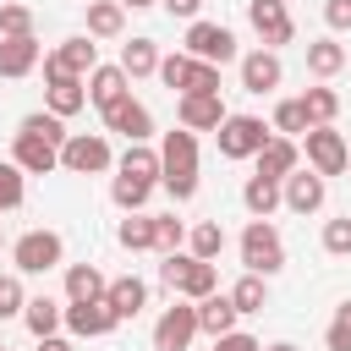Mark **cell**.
Returning a JSON list of instances; mask_svg holds the SVG:
<instances>
[{"instance_id":"cell-1","label":"cell","mask_w":351,"mask_h":351,"mask_svg":"<svg viewBox=\"0 0 351 351\" xmlns=\"http://www.w3.org/2000/svg\"><path fill=\"white\" fill-rule=\"evenodd\" d=\"M159 159H165V192L176 197V203H186L192 192H197V132H186V126H176V132H165V143H159Z\"/></svg>"},{"instance_id":"cell-2","label":"cell","mask_w":351,"mask_h":351,"mask_svg":"<svg viewBox=\"0 0 351 351\" xmlns=\"http://www.w3.org/2000/svg\"><path fill=\"white\" fill-rule=\"evenodd\" d=\"M241 263H247V274H263V280L285 269V241H280V230L269 219H252L241 230Z\"/></svg>"},{"instance_id":"cell-3","label":"cell","mask_w":351,"mask_h":351,"mask_svg":"<svg viewBox=\"0 0 351 351\" xmlns=\"http://www.w3.org/2000/svg\"><path fill=\"white\" fill-rule=\"evenodd\" d=\"M214 137H219V154H225V159H258V154L269 148L274 126H263L258 115H225V126H219Z\"/></svg>"},{"instance_id":"cell-4","label":"cell","mask_w":351,"mask_h":351,"mask_svg":"<svg viewBox=\"0 0 351 351\" xmlns=\"http://www.w3.org/2000/svg\"><path fill=\"white\" fill-rule=\"evenodd\" d=\"M186 55L203 66H230L236 60V33L225 22H192L186 27Z\"/></svg>"},{"instance_id":"cell-5","label":"cell","mask_w":351,"mask_h":351,"mask_svg":"<svg viewBox=\"0 0 351 351\" xmlns=\"http://www.w3.org/2000/svg\"><path fill=\"white\" fill-rule=\"evenodd\" d=\"M93 66H99V44H93L88 33H77V38H66L55 55H44V82H60V77H82V82H88Z\"/></svg>"},{"instance_id":"cell-6","label":"cell","mask_w":351,"mask_h":351,"mask_svg":"<svg viewBox=\"0 0 351 351\" xmlns=\"http://www.w3.org/2000/svg\"><path fill=\"white\" fill-rule=\"evenodd\" d=\"M60 170H71V176H99V170H110V143H104L99 132H71L66 148H60Z\"/></svg>"},{"instance_id":"cell-7","label":"cell","mask_w":351,"mask_h":351,"mask_svg":"<svg viewBox=\"0 0 351 351\" xmlns=\"http://www.w3.org/2000/svg\"><path fill=\"white\" fill-rule=\"evenodd\" d=\"M60 252H66V241H60L55 230H27V236L11 247L16 274H49V269L60 263Z\"/></svg>"},{"instance_id":"cell-8","label":"cell","mask_w":351,"mask_h":351,"mask_svg":"<svg viewBox=\"0 0 351 351\" xmlns=\"http://www.w3.org/2000/svg\"><path fill=\"white\" fill-rule=\"evenodd\" d=\"M247 22H252V33L263 38V49H280V44L296 38V22H291L285 0H247Z\"/></svg>"},{"instance_id":"cell-9","label":"cell","mask_w":351,"mask_h":351,"mask_svg":"<svg viewBox=\"0 0 351 351\" xmlns=\"http://www.w3.org/2000/svg\"><path fill=\"white\" fill-rule=\"evenodd\" d=\"M302 143H307V165H313L324 181H329V176H340V170L351 165V148H346V137H340L335 126H313Z\"/></svg>"},{"instance_id":"cell-10","label":"cell","mask_w":351,"mask_h":351,"mask_svg":"<svg viewBox=\"0 0 351 351\" xmlns=\"http://www.w3.org/2000/svg\"><path fill=\"white\" fill-rule=\"evenodd\" d=\"M192 335H197V302H176L154 324V351H186Z\"/></svg>"},{"instance_id":"cell-11","label":"cell","mask_w":351,"mask_h":351,"mask_svg":"<svg viewBox=\"0 0 351 351\" xmlns=\"http://www.w3.org/2000/svg\"><path fill=\"white\" fill-rule=\"evenodd\" d=\"M11 165H16L22 176H49V170H60V148H55L49 137H38V132H22V126H16Z\"/></svg>"},{"instance_id":"cell-12","label":"cell","mask_w":351,"mask_h":351,"mask_svg":"<svg viewBox=\"0 0 351 351\" xmlns=\"http://www.w3.org/2000/svg\"><path fill=\"white\" fill-rule=\"evenodd\" d=\"M280 192H285V208H291V214H318L324 197H329V181H324L318 170H291V176L280 181Z\"/></svg>"},{"instance_id":"cell-13","label":"cell","mask_w":351,"mask_h":351,"mask_svg":"<svg viewBox=\"0 0 351 351\" xmlns=\"http://www.w3.org/2000/svg\"><path fill=\"white\" fill-rule=\"evenodd\" d=\"M176 115L186 132H219L225 126V99L219 93H181L176 99Z\"/></svg>"},{"instance_id":"cell-14","label":"cell","mask_w":351,"mask_h":351,"mask_svg":"<svg viewBox=\"0 0 351 351\" xmlns=\"http://www.w3.org/2000/svg\"><path fill=\"white\" fill-rule=\"evenodd\" d=\"M104 126H110V132H121L126 143H148V137H154V115H148V104H137L132 93H126L121 104H110V110H104Z\"/></svg>"},{"instance_id":"cell-15","label":"cell","mask_w":351,"mask_h":351,"mask_svg":"<svg viewBox=\"0 0 351 351\" xmlns=\"http://www.w3.org/2000/svg\"><path fill=\"white\" fill-rule=\"evenodd\" d=\"M121 318H115V307L110 302H71L66 307V329L77 335V340H99V335H110Z\"/></svg>"},{"instance_id":"cell-16","label":"cell","mask_w":351,"mask_h":351,"mask_svg":"<svg viewBox=\"0 0 351 351\" xmlns=\"http://www.w3.org/2000/svg\"><path fill=\"white\" fill-rule=\"evenodd\" d=\"M280 77H285V66H280L274 49H252V55H241V88H247V93H274Z\"/></svg>"},{"instance_id":"cell-17","label":"cell","mask_w":351,"mask_h":351,"mask_svg":"<svg viewBox=\"0 0 351 351\" xmlns=\"http://www.w3.org/2000/svg\"><path fill=\"white\" fill-rule=\"evenodd\" d=\"M126 93H132V77L121 71V60H115V66H93V71H88V99H93L99 110L121 104Z\"/></svg>"},{"instance_id":"cell-18","label":"cell","mask_w":351,"mask_h":351,"mask_svg":"<svg viewBox=\"0 0 351 351\" xmlns=\"http://www.w3.org/2000/svg\"><path fill=\"white\" fill-rule=\"evenodd\" d=\"M236 318H241V313H236L230 291H214V296H203V302H197V329H203V335H214V340H219V335H230V329H236Z\"/></svg>"},{"instance_id":"cell-19","label":"cell","mask_w":351,"mask_h":351,"mask_svg":"<svg viewBox=\"0 0 351 351\" xmlns=\"http://www.w3.org/2000/svg\"><path fill=\"white\" fill-rule=\"evenodd\" d=\"M104 302L115 307V318H137V313L148 307V285H143L137 274H121V280H110V291H104Z\"/></svg>"},{"instance_id":"cell-20","label":"cell","mask_w":351,"mask_h":351,"mask_svg":"<svg viewBox=\"0 0 351 351\" xmlns=\"http://www.w3.org/2000/svg\"><path fill=\"white\" fill-rule=\"evenodd\" d=\"M159 44L154 38H132V44H121V71L137 82V77H159Z\"/></svg>"},{"instance_id":"cell-21","label":"cell","mask_w":351,"mask_h":351,"mask_svg":"<svg viewBox=\"0 0 351 351\" xmlns=\"http://www.w3.org/2000/svg\"><path fill=\"white\" fill-rule=\"evenodd\" d=\"M241 203H247V214H252V219H269V214L285 203V192H280V181H269V176H247Z\"/></svg>"},{"instance_id":"cell-22","label":"cell","mask_w":351,"mask_h":351,"mask_svg":"<svg viewBox=\"0 0 351 351\" xmlns=\"http://www.w3.org/2000/svg\"><path fill=\"white\" fill-rule=\"evenodd\" d=\"M110 280L93 269V263H71L66 269V302H104Z\"/></svg>"},{"instance_id":"cell-23","label":"cell","mask_w":351,"mask_h":351,"mask_svg":"<svg viewBox=\"0 0 351 351\" xmlns=\"http://www.w3.org/2000/svg\"><path fill=\"white\" fill-rule=\"evenodd\" d=\"M38 38H0V77H27L38 66Z\"/></svg>"},{"instance_id":"cell-24","label":"cell","mask_w":351,"mask_h":351,"mask_svg":"<svg viewBox=\"0 0 351 351\" xmlns=\"http://www.w3.org/2000/svg\"><path fill=\"white\" fill-rule=\"evenodd\" d=\"M126 5L121 0H88V38H121Z\"/></svg>"},{"instance_id":"cell-25","label":"cell","mask_w":351,"mask_h":351,"mask_svg":"<svg viewBox=\"0 0 351 351\" xmlns=\"http://www.w3.org/2000/svg\"><path fill=\"white\" fill-rule=\"evenodd\" d=\"M296 159H302V154H296V143H291V137H269V148L258 154V176L285 181V176L296 170Z\"/></svg>"},{"instance_id":"cell-26","label":"cell","mask_w":351,"mask_h":351,"mask_svg":"<svg viewBox=\"0 0 351 351\" xmlns=\"http://www.w3.org/2000/svg\"><path fill=\"white\" fill-rule=\"evenodd\" d=\"M307 71L313 77H340L346 71V44L340 38H313L307 44Z\"/></svg>"},{"instance_id":"cell-27","label":"cell","mask_w":351,"mask_h":351,"mask_svg":"<svg viewBox=\"0 0 351 351\" xmlns=\"http://www.w3.org/2000/svg\"><path fill=\"white\" fill-rule=\"evenodd\" d=\"M82 104H88V82H82V77H60V82H49V115L66 121V115H77Z\"/></svg>"},{"instance_id":"cell-28","label":"cell","mask_w":351,"mask_h":351,"mask_svg":"<svg viewBox=\"0 0 351 351\" xmlns=\"http://www.w3.org/2000/svg\"><path fill=\"white\" fill-rule=\"evenodd\" d=\"M121 176H132V181H148V186H154V181L165 176V159H159L154 148H143V143H132V148L121 154Z\"/></svg>"},{"instance_id":"cell-29","label":"cell","mask_w":351,"mask_h":351,"mask_svg":"<svg viewBox=\"0 0 351 351\" xmlns=\"http://www.w3.org/2000/svg\"><path fill=\"white\" fill-rule=\"evenodd\" d=\"M186 247H192V258L214 263V258L225 252V225H219V219H197V225L186 230Z\"/></svg>"},{"instance_id":"cell-30","label":"cell","mask_w":351,"mask_h":351,"mask_svg":"<svg viewBox=\"0 0 351 351\" xmlns=\"http://www.w3.org/2000/svg\"><path fill=\"white\" fill-rule=\"evenodd\" d=\"M22 318H27V329H33L38 340H49V335L66 324V307L49 302V296H27V313H22Z\"/></svg>"},{"instance_id":"cell-31","label":"cell","mask_w":351,"mask_h":351,"mask_svg":"<svg viewBox=\"0 0 351 351\" xmlns=\"http://www.w3.org/2000/svg\"><path fill=\"white\" fill-rule=\"evenodd\" d=\"M274 132H280V137H307V132H313L307 104H302V99H280V104H274Z\"/></svg>"},{"instance_id":"cell-32","label":"cell","mask_w":351,"mask_h":351,"mask_svg":"<svg viewBox=\"0 0 351 351\" xmlns=\"http://www.w3.org/2000/svg\"><path fill=\"white\" fill-rule=\"evenodd\" d=\"M230 302H236V313H263V307H269V285H263V274H241V280L230 285Z\"/></svg>"},{"instance_id":"cell-33","label":"cell","mask_w":351,"mask_h":351,"mask_svg":"<svg viewBox=\"0 0 351 351\" xmlns=\"http://www.w3.org/2000/svg\"><path fill=\"white\" fill-rule=\"evenodd\" d=\"M302 104H307V121L313 126H335V115H340V93L335 88H307Z\"/></svg>"},{"instance_id":"cell-34","label":"cell","mask_w":351,"mask_h":351,"mask_svg":"<svg viewBox=\"0 0 351 351\" xmlns=\"http://www.w3.org/2000/svg\"><path fill=\"white\" fill-rule=\"evenodd\" d=\"M115 236H121L126 252H148V247H154V214H126Z\"/></svg>"},{"instance_id":"cell-35","label":"cell","mask_w":351,"mask_h":351,"mask_svg":"<svg viewBox=\"0 0 351 351\" xmlns=\"http://www.w3.org/2000/svg\"><path fill=\"white\" fill-rule=\"evenodd\" d=\"M214 285H219L214 263L192 258V263H186V280H181V296H186V302H203V296H214Z\"/></svg>"},{"instance_id":"cell-36","label":"cell","mask_w":351,"mask_h":351,"mask_svg":"<svg viewBox=\"0 0 351 351\" xmlns=\"http://www.w3.org/2000/svg\"><path fill=\"white\" fill-rule=\"evenodd\" d=\"M181 241H186V225L176 214H154V252L170 258V252H181Z\"/></svg>"},{"instance_id":"cell-37","label":"cell","mask_w":351,"mask_h":351,"mask_svg":"<svg viewBox=\"0 0 351 351\" xmlns=\"http://www.w3.org/2000/svg\"><path fill=\"white\" fill-rule=\"evenodd\" d=\"M148 181H132V176H115V186H110V197H115V208H126V214H143V203H148Z\"/></svg>"},{"instance_id":"cell-38","label":"cell","mask_w":351,"mask_h":351,"mask_svg":"<svg viewBox=\"0 0 351 351\" xmlns=\"http://www.w3.org/2000/svg\"><path fill=\"white\" fill-rule=\"evenodd\" d=\"M192 66H197L192 55H165V60H159V82H165L170 93H186V82H192Z\"/></svg>"},{"instance_id":"cell-39","label":"cell","mask_w":351,"mask_h":351,"mask_svg":"<svg viewBox=\"0 0 351 351\" xmlns=\"http://www.w3.org/2000/svg\"><path fill=\"white\" fill-rule=\"evenodd\" d=\"M22 132H38V137H49L55 148H66V137H71V132H66V121H60V115H49V110H33V115L22 121Z\"/></svg>"},{"instance_id":"cell-40","label":"cell","mask_w":351,"mask_h":351,"mask_svg":"<svg viewBox=\"0 0 351 351\" xmlns=\"http://www.w3.org/2000/svg\"><path fill=\"white\" fill-rule=\"evenodd\" d=\"M0 38H33V11L27 5H0Z\"/></svg>"},{"instance_id":"cell-41","label":"cell","mask_w":351,"mask_h":351,"mask_svg":"<svg viewBox=\"0 0 351 351\" xmlns=\"http://www.w3.org/2000/svg\"><path fill=\"white\" fill-rule=\"evenodd\" d=\"M324 252L329 258H351V214H340V219L324 225Z\"/></svg>"},{"instance_id":"cell-42","label":"cell","mask_w":351,"mask_h":351,"mask_svg":"<svg viewBox=\"0 0 351 351\" xmlns=\"http://www.w3.org/2000/svg\"><path fill=\"white\" fill-rule=\"evenodd\" d=\"M324 346H329V351H351V302L335 307V318H329V329H324Z\"/></svg>"},{"instance_id":"cell-43","label":"cell","mask_w":351,"mask_h":351,"mask_svg":"<svg viewBox=\"0 0 351 351\" xmlns=\"http://www.w3.org/2000/svg\"><path fill=\"white\" fill-rule=\"evenodd\" d=\"M16 313H27V291L16 274H0V318H16Z\"/></svg>"},{"instance_id":"cell-44","label":"cell","mask_w":351,"mask_h":351,"mask_svg":"<svg viewBox=\"0 0 351 351\" xmlns=\"http://www.w3.org/2000/svg\"><path fill=\"white\" fill-rule=\"evenodd\" d=\"M22 192H27V186H22V170H16V165H0V214H5V208H16V203H22Z\"/></svg>"},{"instance_id":"cell-45","label":"cell","mask_w":351,"mask_h":351,"mask_svg":"<svg viewBox=\"0 0 351 351\" xmlns=\"http://www.w3.org/2000/svg\"><path fill=\"white\" fill-rule=\"evenodd\" d=\"M186 263H192V252H170V258L159 263V280H165L170 291H181V280H186Z\"/></svg>"},{"instance_id":"cell-46","label":"cell","mask_w":351,"mask_h":351,"mask_svg":"<svg viewBox=\"0 0 351 351\" xmlns=\"http://www.w3.org/2000/svg\"><path fill=\"white\" fill-rule=\"evenodd\" d=\"M186 93H219V66H192V82H186Z\"/></svg>"},{"instance_id":"cell-47","label":"cell","mask_w":351,"mask_h":351,"mask_svg":"<svg viewBox=\"0 0 351 351\" xmlns=\"http://www.w3.org/2000/svg\"><path fill=\"white\" fill-rule=\"evenodd\" d=\"M324 22L335 33H351V0H324Z\"/></svg>"},{"instance_id":"cell-48","label":"cell","mask_w":351,"mask_h":351,"mask_svg":"<svg viewBox=\"0 0 351 351\" xmlns=\"http://www.w3.org/2000/svg\"><path fill=\"white\" fill-rule=\"evenodd\" d=\"M214 351H263V346H258L252 335H241V329H230V335H219V340H214Z\"/></svg>"},{"instance_id":"cell-49","label":"cell","mask_w":351,"mask_h":351,"mask_svg":"<svg viewBox=\"0 0 351 351\" xmlns=\"http://www.w3.org/2000/svg\"><path fill=\"white\" fill-rule=\"evenodd\" d=\"M159 5H165L170 16H186V22H197V5H203V0H159Z\"/></svg>"},{"instance_id":"cell-50","label":"cell","mask_w":351,"mask_h":351,"mask_svg":"<svg viewBox=\"0 0 351 351\" xmlns=\"http://www.w3.org/2000/svg\"><path fill=\"white\" fill-rule=\"evenodd\" d=\"M38 351H71V340H60V335H49V340H38Z\"/></svg>"},{"instance_id":"cell-51","label":"cell","mask_w":351,"mask_h":351,"mask_svg":"<svg viewBox=\"0 0 351 351\" xmlns=\"http://www.w3.org/2000/svg\"><path fill=\"white\" fill-rule=\"evenodd\" d=\"M126 11H143V5H159V0H121Z\"/></svg>"},{"instance_id":"cell-52","label":"cell","mask_w":351,"mask_h":351,"mask_svg":"<svg viewBox=\"0 0 351 351\" xmlns=\"http://www.w3.org/2000/svg\"><path fill=\"white\" fill-rule=\"evenodd\" d=\"M263 351H296V346H291V340H274V346H263Z\"/></svg>"},{"instance_id":"cell-53","label":"cell","mask_w":351,"mask_h":351,"mask_svg":"<svg viewBox=\"0 0 351 351\" xmlns=\"http://www.w3.org/2000/svg\"><path fill=\"white\" fill-rule=\"evenodd\" d=\"M0 241H5V236H0Z\"/></svg>"},{"instance_id":"cell-54","label":"cell","mask_w":351,"mask_h":351,"mask_svg":"<svg viewBox=\"0 0 351 351\" xmlns=\"http://www.w3.org/2000/svg\"><path fill=\"white\" fill-rule=\"evenodd\" d=\"M0 351H5V346H0Z\"/></svg>"}]
</instances>
